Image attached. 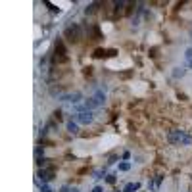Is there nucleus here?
Returning a JSON list of instances; mask_svg holds the SVG:
<instances>
[{
    "label": "nucleus",
    "mask_w": 192,
    "mask_h": 192,
    "mask_svg": "<svg viewBox=\"0 0 192 192\" xmlns=\"http://www.w3.org/2000/svg\"><path fill=\"white\" fill-rule=\"evenodd\" d=\"M167 138H169V142H173V144H185V146H188V144L192 142V136L186 135L185 131H179V129L169 131Z\"/></svg>",
    "instance_id": "1"
},
{
    "label": "nucleus",
    "mask_w": 192,
    "mask_h": 192,
    "mask_svg": "<svg viewBox=\"0 0 192 192\" xmlns=\"http://www.w3.org/2000/svg\"><path fill=\"white\" fill-rule=\"evenodd\" d=\"M65 39L69 42H79L83 39V27H81V25H77V23L69 25V27L65 29Z\"/></svg>",
    "instance_id": "2"
},
{
    "label": "nucleus",
    "mask_w": 192,
    "mask_h": 192,
    "mask_svg": "<svg viewBox=\"0 0 192 192\" xmlns=\"http://www.w3.org/2000/svg\"><path fill=\"white\" fill-rule=\"evenodd\" d=\"M73 119L77 121V123H90L92 121V113L90 111H79V113H75Z\"/></svg>",
    "instance_id": "3"
},
{
    "label": "nucleus",
    "mask_w": 192,
    "mask_h": 192,
    "mask_svg": "<svg viewBox=\"0 0 192 192\" xmlns=\"http://www.w3.org/2000/svg\"><path fill=\"white\" fill-rule=\"evenodd\" d=\"M39 177L44 181V182H48V181L54 179V169H44V167H42V169L39 171Z\"/></svg>",
    "instance_id": "4"
},
{
    "label": "nucleus",
    "mask_w": 192,
    "mask_h": 192,
    "mask_svg": "<svg viewBox=\"0 0 192 192\" xmlns=\"http://www.w3.org/2000/svg\"><path fill=\"white\" fill-rule=\"evenodd\" d=\"M79 98H81V92H73V94H65V96H62L64 102H77Z\"/></svg>",
    "instance_id": "5"
},
{
    "label": "nucleus",
    "mask_w": 192,
    "mask_h": 192,
    "mask_svg": "<svg viewBox=\"0 0 192 192\" xmlns=\"http://www.w3.org/2000/svg\"><path fill=\"white\" fill-rule=\"evenodd\" d=\"M67 131H69V133H73V135H77V133H79V127H77L73 121H69V123H67Z\"/></svg>",
    "instance_id": "6"
},
{
    "label": "nucleus",
    "mask_w": 192,
    "mask_h": 192,
    "mask_svg": "<svg viewBox=\"0 0 192 192\" xmlns=\"http://www.w3.org/2000/svg\"><path fill=\"white\" fill-rule=\"evenodd\" d=\"M98 6H100L98 2H94V4H90V6H89V8H86V10H85V14H86V15H89V14H94L96 10H98Z\"/></svg>",
    "instance_id": "7"
},
{
    "label": "nucleus",
    "mask_w": 192,
    "mask_h": 192,
    "mask_svg": "<svg viewBox=\"0 0 192 192\" xmlns=\"http://www.w3.org/2000/svg\"><path fill=\"white\" fill-rule=\"evenodd\" d=\"M138 186H140L138 182H131V185L125 186V192H135V190H138Z\"/></svg>",
    "instance_id": "8"
},
{
    "label": "nucleus",
    "mask_w": 192,
    "mask_h": 192,
    "mask_svg": "<svg viewBox=\"0 0 192 192\" xmlns=\"http://www.w3.org/2000/svg\"><path fill=\"white\" fill-rule=\"evenodd\" d=\"M182 75H185V69L182 67H177L175 71H173V77H182Z\"/></svg>",
    "instance_id": "9"
},
{
    "label": "nucleus",
    "mask_w": 192,
    "mask_h": 192,
    "mask_svg": "<svg viewBox=\"0 0 192 192\" xmlns=\"http://www.w3.org/2000/svg\"><path fill=\"white\" fill-rule=\"evenodd\" d=\"M185 56H186V60L190 62V60H192V48H188V50L185 52Z\"/></svg>",
    "instance_id": "10"
},
{
    "label": "nucleus",
    "mask_w": 192,
    "mask_h": 192,
    "mask_svg": "<svg viewBox=\"0 0 192 192\" xmlns=\"http://www.w3.org/2000/svg\"><path fill=\"white\" fill-rule=\"evenodd\" d=\"M129 167H131V165H129V163H121V165H119V169H121V171H127Z\"/></svg>",
    "instance_id": "11"
},
{
    "label": "nucleus",
    "mask_w": 192,
    "mask_h": 192,
    "mask_svg": "<svg viewBox=\"0 0 192 192\" xmlns=\"http://www.w3.org/2000/svg\"><path fill=\"white\" fill-rule=\"evenodd\" d=\"M106 181H108V182H115V175H108Z\"/></svg>",
    "instance_id": "12"
},
{
    "label": "nucleus",
    "mask_w": 192,
    "mask_h": 192,
    "mask_svg": "<svg viewBox=\"0 0 192 192\" xmlns=\"http://www.w3.org/2000/svg\"><path fill=\"white\" fill-rule=\"evenodd\" d=\"M40 190H42V192H52V190H50V188H48L46 185H42V188H40Z\"/></svg>",
    "instance_id": "13"
},
{
    "label": "nucleus",
    "mask_w": 192,
    "mask_h": 192,
    "mask_svg": "<svg viewBox=\"0 0 192 192\" xmlns=\"http://www.w3.org/2000/svg\"><path fill=\"white\" fill-rule=\"evenodd\" d=\"M92 192H104V190H102V186H94V188H92Z\"/></svg>",
    "instance_id": "14"
},
{
    "label": "nucleus",
    "mask_w": 192,
    "mask_h": 192,
    "mask_svg": "<svg viewBox=\"0 0 192 192\" xmlns=\"http://www.w3.org/2000/svg\"><path fill=\"white\" fill-rule=\"evenodd\" d=\"M188 65H190V67H192V60H190V62H188Z\"/></svg>",
    "instance_id": "15"
}]
</instances>
